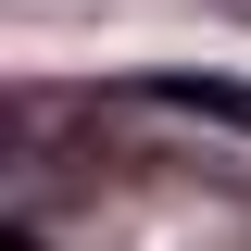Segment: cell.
Segmentation results:
<instances>
[{"label":"cell","instance_id":"obj_2","mask_svg":"<svg viewBox=\"0 0 251 251\" xmlns=\"http://www.w3.org/2000/svg\"><path fill=\"white\" fill-rule=\"evenodd\" d=\"M0 251H38V239H25V226H13V239H0Z\"/></svg>","mask_w":251,"mask_h":251},{"label":"cell","instance_id":"obj_1","mask_svg":"<svg viewBox=\"0 0 251 251\" xmlns=\"http://www.w3.org/2000/svg\"><path fill=\"white\" fill-rule=\"evenodd\" d=\"M138 113H176V126H226V138H251V88H226V75H138Z\"/></svg>","mask_w":251,"mask_h":251}]
</instances>
